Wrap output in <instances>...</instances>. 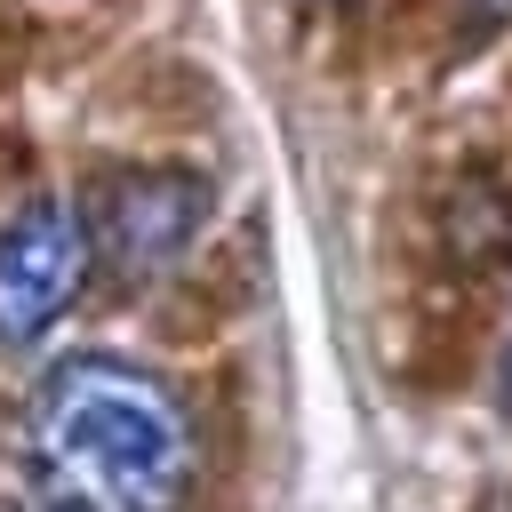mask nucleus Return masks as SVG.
<instances>
[{"mask_svg": "<svg viewBox=\"0 0 512 512\" xmlns=\"http://www.w3.org/2000/svg\"><path fill=\"white\" fill-rule=\"evenodd\" d=\"M208 216V184L192 168H128L96 192L88 240L120 264V272H160L168 256H184V240Z\"/></svg>", "mask_w": 512, "mask_h": 512, "instance_id": "3", "label": "nucleus"}, {"mask_svg": "<svg viewBox=\"0 0 512 512\" xmlns=\"http://www.w3.org/2000/svg\"><path fill=\"white\" fill-rule=\"evenodd\" d=\"M472 16H480V24H504V16H512V0H472Z\"/></svg>", "mask_w": 512, "mask_h": 512, "instance_id": "4", "label": "nucleus"}, {"mask_svg": "<svg viewBox=\"0 0 512 512\" xmlns=\"http://www.w3.org/2000/svg\"><path fill=\"white\" fill-rule=\"evenodd\" d=\"M88 264H96L88 208H72V200H24L0 224V344L48 336L80 304Z\"/></svg>", "mask_w": 512, "mask_h": 512, "instance_id": "2", "label": "nucleus"}, {"mask_svg": "<svg viewBox=\"0 0 512 512\" xmlns=\"http://www.w3.org/2000/svg\"><path fill=\"white\" fill-rule=\"evenodd\" d=\"M504 392H512V352H504Z\"/></svg>", "mask_w": 512, "mask_h": 512, "instance_id": "5", "label": "nucleus"}, {"mask_svg": "<svg viewBox=\"0 0 512 512\" xmlns=\"http://www.w3.org/2000/svg\"><path fill=\"white\" fill-rule=\"evenodd\" d=\"M16 480L24 512H184L192 424L152 368L120 352H72L24 408Z\"/></svg>", "mask_w": 512, "mask_h": 512, "instance_id": "1", "label": "nucleus"}]
</instances>
